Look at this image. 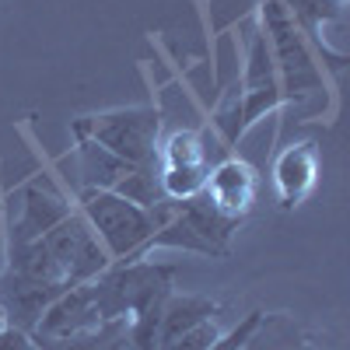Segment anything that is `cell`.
I'll return each mask as SVG.
<instances>
[{
	"label": "cell",
	"mask_w": 350,
	"mask_h": 350,
	"mask_svg": "<svg viewBox=\"0 0 350 350\" xmlns=\"http://www.w3.org/2000/svg\"><path fill=\"white\" fill-rule=\"evenodd\" d=\"M84 221L92 224L98 242L105 245L112 262H137L148 259V242L154 235L151 207L130 203L112 189H81L77 196Z\"/></svg>",
	"instance_id": "6da1fadb"
},
{
	"label": "cell",
	"mask_w": 350,
	"mask_h": 350,
	"mask_svg": "<svg viewBox=\"0 0 350 350\" xmlns=\"http://www.w3.org/2000/svg\"><path fill=\"white\" fill-rule=\"evenodd\" d=\"M259 28L267 32L284 102H301L305 95L323 92V70L315 64V53H312L308 39L301 36L298 21L291 18L284 0H262L259 4Z\"/></svg>",
	"instance_id": "7a4b0ae2"
},
{
	"label": "cell",
	"mask_w": 350,
	"mask_h": 350,
	"mask_svg": "<svg viewBox=\"0 0 350 350\" xmlns=\"http://www.w3.org/2000/svg\"><path fill=\"white\" fill-rule=\"evenodd\" d=\"M70 133L102 144L105 151H112L133 168H158V133H161L158 109L137 105V109L81 116V120L70 123Z\"/></svg>",
	"instance_id": "3957f363"
},
{
	"label": "cell",
	"mask_w": 350,
	"mask_h": 350,
	"mask_svg": "<svg viewBox=\"0 0 350 350\" xmlns=\"http://www.w3.org/2000/svg\"><path fill=\"white\" fill-rule=\"evenodd\" d=\"M42 242L53 252V259L60 262V270L70 280V287L95 280L98 273H105L112 267L105 245L98 242V235L92 231V224L84 221L81 211H70L53 231H46Z\"/></svg>",
	"instance_id": "277c9868"
},
{
	"label": "cell",
	"mask_w": 350,
	"mask_h": 350,
	"mask_svg": "<svg viewBox=\"0 0 350 350\" xmlns=\"http://www.w3.org/2000/svg\"><path fill=\"white\" fill-rule=\"evenodd\" d=\"M245 28H249V53H245V74H242V88H239V95H242V120H239V126H242V133L284 102L267 32H262L256 21H249Z\"/></svg>",
	"instance_id": "5b68a950"
},
{
	"label": "cell",
	"mask_w": 350,
	"mask_h": 350,
	"mask_svg": "<svg viewBox=\"0 0 350 350\" xmlns=\"http://www.w3.org/2000/svg\"><path fill=\"white\" fill-rule=\"evenodd\" d=\"M98 326H102V315H98V301H95L92 280H88V284L67 287L64 295L42 312L39 326L28 333V336H56V340H67V336L95 333Z\"/></svg>",
	"instance_id": "8992f818"
},
{
	"label": "cell",
	"mask_w": 350,
	"mask_h": 350,
	"mask_svg": "<svg viewBox=\"0 0 350 350\" xmlns=\"http://www.w3.org/2000/svg\"><path fill=\"white\" fill-rule=\"evenodd\" d=\"M256 193H259L256 168L235 154L221 158L207 175V186H203V196L228 217H245L256 203Z\"/></svg>",
	"instance_id": "52a82bcc"
},
{
	"label": "cell",
	"mask_w": 350,
	"mask_h": 350,
	"mask_svg": "<svg viewBox=\"0 0 350 350\" xmlns=\"http://www.w3.org/2000/svg\"><path fill=\"white\" fill-rule=\"evenodd\" d=\"M74 207L64 200V193H56L49 179H32L21 189V217L11 228V245H25L42 239L46 231H53Z\"/></svg>",
	"instance_id": "ba28073f"
},
{
	"label": "cell",
	"mask_w": 350,
	"mask_h": 350,
	"mask_svg": "<svg viewBox=\"0 0 350 350\" xmlns=\"http://www.w3.org/2000/svg\"><path fill=\"white\" fill-rule=\"evenodd\" d=\"M64 291H67V284H36V280H25V277H14L4 270V277H0V312H4L8 326L32 333L39 326L42 312Z\"/></svg>",
	"instance_id": "9c48e42d"
},
{
	"label": "cell",
	"mask_w": 350,
	"mask_h": 350,
	"mask_svg": "<svg viewBox=\"0 0 350 350\" xmlns=\"http://www.w3.org/2000/svg\"><path fill=\"white\" fill-rule=\"evenodd\" d=\"M315 175H319V154L315 144H291V148L277 158L273 165V183L284 211H295L298 203L315 189Z\"/></svg>",
	"instance_id": "30bf717a"
},
{
	"label": "cell",
	"mask_w": 350,
	"mask_h": 350,
	"mask_svg": "<svg viewBox=\"0 0 350 350\" xmlns=\"http://www.w3.org/2000/svg\"><path fill=\"white\" fill-rule=\"evenodd\" d=\"M214 315H217V305L211 298H200V295H168V301L161 308V319H158L154 350H161L175 336H183L186 329L207 323V319H214Z\"/></svg>",
	"instance_id": "8fae6325"
},
{
	"label": "cell",
	"mask_w": 350,
	"mask_h": 350,
	"mask_svg": "<svg viewBox=\"0 0 350 350\" xmlns=\"http://www.w3.org/2000/svg\"><path fill=\"white\" fill-rule=\"evenodd\" d=\"M74 140H77V161H81V183H84V189H116L126 175L137 172L123 158H116L112 151H105L102 144L88 140V137H74Z\"/></svg>",
	"instance_id": "7c38bea8"
},
{
	"label": "cell",
	"mask_w": 350,
	"mask_h": 350,
	"mask_svg": "<svg viewBox=\"0 0 350 350\" xmlns=\"http://www.w3.org/2000/svg\"><path fill=\"white\" fill-rule=\"evenodd\" d=\"M8 273L25 277V280H36V284H67L70 287V280L60 270V262L53 259V252L46 249L42 239L25 242V245H11V267H8Z\"/></svg>",
	"instance_id": "4fadbf2b"
},
{
	"label": "cell",
	"mask_w": 350,
	"mask_h": 350,
	"mask_svg": "<svg viewBox=\"0 0 350 350\" xmlns=\"http://www.w3.org/2000/svg\"><path fill=\"white\" fill-rule=\"evenodd\" d=\"M291 18L298 21L301 36L319 42V32L326 25H340L347 18V0H284Z\"/></svg>",
	"instance_id": "5bb4252c"
},
{
	"label": "cell",
	"mask_w": 350,
	"mask_h": 350,
	"mask_svg": "<svg viewBox=\"0 0 350 350\" xmlns=\"http://www.w3.org/2000/svg\"><path fill=\"white\" fill-rule=\"evenodd\" d=\"M262 319H267L262 312H249V315L242 319L239 326H231L228 333H217V340H214V343H211L207 350H245V347L252 343V336L259 333Z\"/></svg>",
	"instance_id": "9a60e30c"
},
{
	"label": "cell",
	"mask_w": 350,
	"mask_h": 350,
	"mask_svg": "<svg viewBox=\"0 0 350 350\" xmlns=\"http://www.w3.org/2000/svg\"><path fill=\"white\" fill-rule=\"evenodd\" d=\"M217 323L214 319H207V323H200V326H193V329H186L183 336H175L172 343H165L161 350H207L214 340H217Z\"/></svg>",
	"instance_id": "2e32d148"
},
{
	"label": "cell",
	"mask_w": 350,
	"mask_h": 350,
	"mask_svg": "<svg viewBox=\"0 0 350 350\" xmlns=\"http://www.w3.org/2000/svg\"><path fill=\"white\" fill-rule=\"evenodd\" d=\"M109 329H112V326H109ZM102 347H105V343H102Z\"/></svg>",
	"instance_id": "e0dca14e"
}]
</instances>
